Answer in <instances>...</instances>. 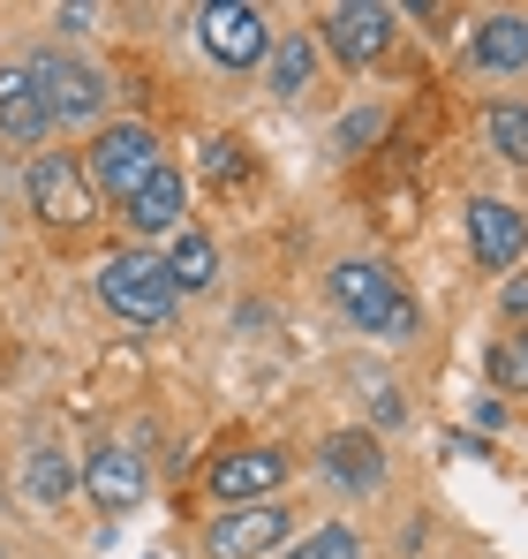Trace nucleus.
<instances>
[{"label": "nucleus", "mask_w": 528, "mask_h": 559, "mask_svg": "<svg viewBox=\"0 0 528 559\" xmlns=\"http://www.w3.org/2000/svg\"><path fill=\"white\" fill-rule=\"evenodd\" d=\"M476 61L491 76H521L528 69V15H483L476 31Z\"/></svg>", "instance_id": "nucleus-14"}, {"label": "nucleus", "mask_w": 528, "mask_h": 559, "mask_svg": "<svg viewBox=\"0 0 528 559\" xmlns=\"http://www.w3.org/2000/svg\"><path fill=\"white\" fill-rule=\"evenodd\" d=\"M0 129H8L15 144H38V136L53 129V114H46V92H38L31 61H0Z\"/></svg>", "instance_id": "nucleus-12"}, {"label": "nucleus", "mask_w": 528, "mask_h": 559, "mask_svg": "<svg viewBox=\"0 0 528 559\" xmlns=\"http://www.w3.org/2000/svg\"><path fill=\"white\" fill-rule=\"evenodd\" d=\"M159 265H167V280H175V295H196V287H212V273H219V250H212L204 235H189V227H181L175 250H167Z\"/></svg>", "instance_id": "nucleus-16"}, {"label": "nucleus", "mask_w": 528, "mask_h": 559, "mask_svg": "<svg viewBox=\"0 0 528 559\" xmlns=\"http://www.w3.org/2000/svg\"><path fill=\"white\" fill-rule=\"evenodd\" d=\"M144 462L129 454V447H91V462H84V491L106 507V514H129L136 499H144Z\"/></svg>", "instance_id": "nucleus-11"}, {"label": "nucleus", "mask_w": 528, "mask_h": 559, "mask_svg": "<svg viewBox=\"0 0 528 559\" xmlns=\"http://www.w3.org/2000/svg\"><path fill=\"white\" fill-rule=\"evenodd\" d=\"M468 242H476V265L506 273V265H521V250H528V219L506 197H476L468 204Z\"/></svg>", "instance_id": "nucleus-10"}, {"label": "nucleus", "mask_w": 528, "mask_h": 559, "mask_svg": "<svg viewBox=\"0 0 528 559\" xmlns=\"http://www.w3.org/2000/svg\"><path fill=\"white\" fill-rule=\"evenodd\" d=\"M491 378H499L506 393H528V333H514V341L491 356Z\"/></svg>", "instance_id": "nucleus-21"}, {"label": "nucleus", "mask_w": 528, "mask_h": 559, "mask_svg": "<svg viewBox=\"0 0 528 559\" xmlns=\"http://www.w3.org/2000/svg\"><path fill=\"white\" fill-rule=\"evenodd\" d=\"M287 530H295V514L287 507H272V499H257V507H235V514H219L212 530H204V552L212 559H264L287 545Z\"/></svg>", "instance_id": "nucleus-5"}, {"label": "nucleus", "mask_w": 528, "mask_h": 559, "mask_svg": "<svg viewBox=\"0 0 528 559\" xmlns=\"http://www.w3.org/2000/svg\"><path fill=\"white\" fill-rule=\"evenodd\" d=\"M76 167H84L91 197H121V204H129L167 159H159V136H152L144 121H113V129H98V144H91Z\"/></svg>", "instance_id": "nucleus-2"}, {"label": "nucleus", "mask_w": 528, "mask_h": 559, "mask_svg": "<svg viewBox=\"0 0 528 559\" xmlns=\"http://www.w3.org/2000/svg\"><path fill=\"white\" fill-rule=\"evenodd\" d=\"M272 92L279 98L310 92V38H279V53H272Z\"/></svg>", "instance_id": "nucleus-19"}, {"label": "nucleus", "mask_w": 528, "mask_h": 559, "mask_svg": "<svg viewBox=\"0 0 528 559\" xmlns=\"http://www.w3.org/2000/svg\"><path fill=\"white\" fill-rule=\"evenodd\" d=\"M370 416H377L385 431H393V424H408V408H400V393H393V385H377V393H370Z\"/></svg>", "instance_id": "nucleus-24"}, {"label": "nucleus", "mask_w": 528, "mask_h": 559, "mask_svg": "<svg viewBox=\"0 0 528 559\" xmlns=\"http://www.w3.org/2000/svg\"><path fill=\"white\" fill-rule=\"evenodd\" d=\"M204 182H242V144H204Z\"/></svg>", "instance_id": "nucleus-23"}, {"label": "nucleus", "mask_w": 528, "mask_h": 559, "mask_svg": "<svg viewBox=\"0 0 528 559\" xmlns=\"http://www.w3.org/2000/svg\"><path fill=\"white\" fill-rule=\"evenodd\" d=\"M506 310H514V318H528V280H506Z\"/></svg>", "instance_id": "nucleus-25"}, {"label": "nucleus", "mask_w": 528, "mask_h": 559, "mask_svg": "<svg viewBox=\"0 0 528 559\" xmlns=\"http://www.w3.org/2000/svg\"><path fill=\"white\" fill-rule=\"evenodd\" d=\"M181 197H189V182H181L175 167H159L152 182L129 197V227L136 235H181Z\"/></svg>", "instance_id": "nucleus-13"}, {"label": "nucleus", "mask_w": 528, "mask_h": 559, "mask_svg": "<svg viewBox=\"0 0 528 559\" xmlns=\"http://www.w3.org/2000/svg\"><path fill=\"white\" fill-rule=\"evenodd\" d=\"M377 136H385V114H377V106H362V114L340 121V152H362V144H377Z\"/></svg>", "instance_id": "nucleus-22"}, {"label": "nucleus", "mask_w": 528, "mask_h": 559, "mask_svg": "<svg viewBox=\"0 0 528 559\" xmlns=\"http://www.w3.org/2000/svg\"><path fill=\"white\" fill-rule=\"evenodd\" d=\"M98 302H106L113 318H129V325H167V318H175V280H167L159 258L121 250V258L98 265Z\"/></svg>", "instance_id": "nucleus-3"}, {"label": "nucleus", "mask_w": 528, "mask_h": 559, "mask_svg": "<svg viewBox=\"0 0 528 559\" xmlns=\"http://www.w3.org/2000/svg\"><path fill=\"white\" fill-rule=\"evenodd\" d=\"M287 454L279 447H242V454H219L212 462V499H242V507H257V499H272L279 484H287Z\"/></svg>", "instance_id": "nucleus-9"}, {"label": "nucleus", "mask_w": 528, "mask_h": 559, "mask_svg": "<svg viewBox=\"0 0 528 559\" xmlns=\"http://www.w3.org/2000/svg\"><path fill=\"white\" fill-rule=\"evenodd\" d=\"M287 559H362V537H355V530H340V522H325L317 537L287 545Z\"/></svg>", "instance_id": "nucleus-20"}, {"label": "nucleus", "mask_w": 528, "mask_h": 559, "mask_svg": "<svg viewBox=\"0 0 528 559\" xmlns=\"http://www.w3.org/2000/svg\"><path fill=\"white\" fill-rule=\"evenodd\" d=\"M393 8H377V0H340V8H325V46H333V61H348V69H362V61H377L385 46H393Z\"/></svg>", "instance_id": "nucleus-7"}, {"label": "nucleus", "mask_w": 528, "mask_h": 559, "mask_svg": "<svg viewBox=\"0 0 528 559\" xmlns=\"http://www.w3.org/2000/svg\"><path fill=\"white\" fill-rule=\"evenodd\" d=\"M196 38H204V53H212L219 69H257L264 53H272L264 15H257V8H242V0H212V8L196 15Z\"/></svg>", "instance_id": "nucleus-4"}, {"label": "nucleus", "mask_w": 528, "mask_h": 559, "mask_svg": "<svg viewBox=\"0 0 528 559\" xmlns=\"http://www.w3.org/2000/svg\"><path fill=\"white\" fill-rule=\"evenodd\" d=\"M333 302L348 310L362 333H377V341H408L416 333V302L400 295V280L385 273V265H370V258L333 265Z\"/></svg>", "instance_id": "nucleus-1"}, {"label": "nucleus", "mask_w": 528, "mask_h": 559, "mask_svg": "<svg viewBox=\"0 0 528 559\" xmlns=\"http://www.w3.org/2000/svg\"><path fill=\"white\" fill-rule=\"evenodd\" d=\"M31 204H38L53 227H84L91 212H98V197H91L84 167H76L69 152H46V159L31 167Z\"/></svg>", "instance_id": "nucleus-8"}, {"label": "nucleus", "mask_w": 528, "mask_h": 559, "mask_svg": "<svg viewBox=\"0 0 528 559\" xmlns=\"http://www.w3.org/2000/svg\"><path fill=\"white\" fill-rule=\"evenodd\" d=\"M325 476H333V484H348V491H370V484L385 476L377 439H370V431H340V439H325Z\"/></svg>", "instance_id": "nucleus-15"}, {"label": "nucleus", "mask_w": 528, "mask_h": 559, "mask_svg": "<svg viewBox=\"0 0 528 559\" xmlns=\"http://www.w3.org/2000/svg\"><path fill=\"white\" fill-rule=\"evenodd\" d=\"M31 76H38V92H46V114H53V121H98V106H106V76H98L91 61H76V53H38Z\"/></svg>", "instance_id": "nucleus-6"}, {"label": "nucleus", "mask_w": 528, "mask_h": 559, "mask_svg": "<svg viewBox=\"0 0 528 559\" xmlns=\"http://www.w3.org/2000/svg\"><path fill=\"white\" fill-rule=\"evenodd\" d=\"M69 484H76V476H69V462H61V447H31V454H23V491H31L38 507H61Z\"/></svg>", "instance_id": "nucleus-17"}, {"label": "nucleus", "mask_w": 528, "mask_h": 559, "mask_svg": "<svg viewBox=\"0 0 528 559\" xmlns=\"http://www.w3.org/2000/svg\"><path fill=\"white\" fill-rule=\"evenodd\" d=\"M483 136H491L499 159L528 167V106H491V114H483Z\"/></svg>", "instance_id": "nucleus-18"}]
</instances>
